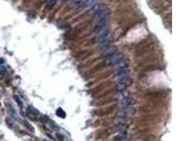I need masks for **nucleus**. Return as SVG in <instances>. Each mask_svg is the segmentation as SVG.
I'll list each match as a JSON object with an SVG mask.
<instances>
[{"instance_id": "5", "label": "nucleus", "mask_w": 189, "mask_h": 141, "mask_svg": "<svg viewBox=\"0 0 189 141\" xmlns=\"http://www.w3.org/2000/svg\"><path fill=\"white\" fill-rule=\"evenodd\" d=\"M118 52V50L115 47H113V46L109 45L106 47H103L102 49V55L106 59V58L109 57V56H112Z\"/></svg>"}, {"instance_id": "1", "label": "nucleus", "mask_w": 189, "mask_h": 141, "mask_svg": "<svg viewBox=\"0 0 189 141\" xmlns=\"http://www.w3.org/2000/svg\"><path fill=\"white\" fill-rule=\"evenodd\" d=\"M95 40L97 43L102 47H106V46L111 45L113 41V37L110 33L109 30L108 28L103 30L99 33H96V37H95Z\"/></svg>"}, {"instance_id": "2", "label": "nucleus", "mask_w": 189, "mask_h": 141, "mask_svg": "<svg viewBox=\"0 0 189 141\" xmlns=\"http://www.w3.org/2000/svg\"><path fill=\"white\" fill-rule=\"evenodd\" d=\"M123 59V56H122L121 54H120L119 52H118L115 54H113L112 56L106 58V62L107 65L113 66L116 64L118 63L120 61H121Z\"/></svg>"}, {"instance_id": "11", "label": "nucleus", "mask_w": 189, "mask_h": 141, "mask_svg": "<svg viewBox=\"0 0 189 141\" xmlns=\"http://www.w3.org/2000/svg\"><path fill=\"white\" fill-rule=\"evenodd\" d=\"M56 113L59 116H60V117H65V113L63 112L61 109H58Z\"/></svg>"}, {"instance_id": "13", "label": "nucleus", "mask_w": 189, "mask_h": 141, "mask_svg": "<svg viewBox=\"0 0 189 141\" xmlns=\"http://www.w3.org/2000/svg\"><path fill=\"white\" fill-rule=\"evenodd\" d=\"M15 100L16 101H17L18 103H19V105L20 106H22V103H21V102L20 101V100H19V98H17V97H15Z\"/></svg>"}, {"instance_id": "7", "label": "nucleus", "mask_w": 189, "mask_h": 141, "mask_svg": "<svg viewBox=\"0 0 189 141\" xmlns=\"http://www.w3.org/2000/svg\"><path fill=\"white\" fill-rule=\"evenodd\" d=\"M120 106L122 110H125V109H129L130 106L132 104V99L129 96L123 97L119 102Z\"/></svg>"}, {"instance_id": "12", "label": "nucleus", "mask_w": 189, "mask_h": 141, "mask_svg": "<svg viewBox=\"0 0 189 141\" xmlns=\"http://www.w3.org/2000/svg\"><path fill=\"white\" fill-rule=\"evenodd\" d=\"M56 3V0H48V5L50 7H52Z\"/></svg>"}, {"instance_id": "14", "label": "nucleus", "mask_w": 189, "mask_h": 141, "mask_svg": "<svg viewBox=\"0 0 189 141\" xmlns=\"http://www.w3.org/2000/svg\"><path fill=\"white\" fill-rule=\"evenodd\" d=\"M166 2H169V3H171V2H172V0H166Z\"/></svg>"}, {"instance_id": "3", "label": "nucleus", "mask_w": 189, "mask_h": 141, "mask_svg": "<svg viewBox=\"0 0 189 141\" xmlns=\"http://www.w3.org/2000/svg\"><path fill=\"white\" fill-rule=\"evenodd\" d=\"M96 0H72V3L79 9L90 7L95 3Z\"/></svg>"}, {"instance_id": "10", "label": "nucleus", "mask_w": 189, "mask_h": 141, "mask_svg": "<svg viewBox=\"0 0 189 141\" xmlns=\"http://www.w3.org/2000/svg\"><path fill=\"white\" fill-rule=\"evenodd\" d=\"M28 112H29L30 114H33V115H35V116H36L37 115V114H38V112L36 110H35V109H34L33 107H32V106H29L28 107Z\"/></svg>"}, {"instance_id": "8", "label": "nucleus", "mask_w": 189, "mask_h": 141, "mask_svg": "<svg viewBox=\"0 0 189 141\" xmlns=\"http://www.w3.org/2000/svg\"><path fill=\"white\" fill-rule=\"evenodd\" d=\"M125 123H126V119H125V118H123L120 117L118 118V120L116 122V123L114 124V126L112 127V130L113 132H117L122 130V128H123V126L125 125Z\"/></svg>"}, {"instance_id": "4", "label": "nucleus", "mask_w": 189, "mask_h": 141, "mask_svg": "<svg viewBox=\"0 0 189 141\" xmlns=\"http://www.w3.org/2000/svg\"><path fill=\"white\" fill-rule=\"evenodd\" d=\"M107 28V18H103L98 20L97 23L93 28V31L95 33H98L103 30Z\"/></svg>"}, {"instance_id": "9", "label": "nucleus", "mask_w": 189, "mask_h": 141, "mask_svg": "<svg viewBox=\"0 0 189 141\" xmlns=\"http://www.w3.org/2000/svg\"><path fill=\"white\" fill-rule=\"evenodd\" d=\"M23 124L24 125V126H25L26 128V129L29 130L30 133H34V132H35V129H34V128L33 127V126H32V125L30 124L29 122H27V121L24 120V122H23Z\"/></svg>"}, {"instance_id": "6", "label": "nucleus", "mask_w": 189, "mask_h": 141, "mask_svg": "<svg viewBox=\"0 0 189 141\" xmlns=\"http://www.w3.org/2000/svg\"><path fill=\"white\" fill-rule=\"evenodd\" d=\"M93 14H94L96 19L99 20L100 19H103V18H107V16L109 14V10L107 8H104L101 6L100 8Z\"/></svg>"}]
</instances>
